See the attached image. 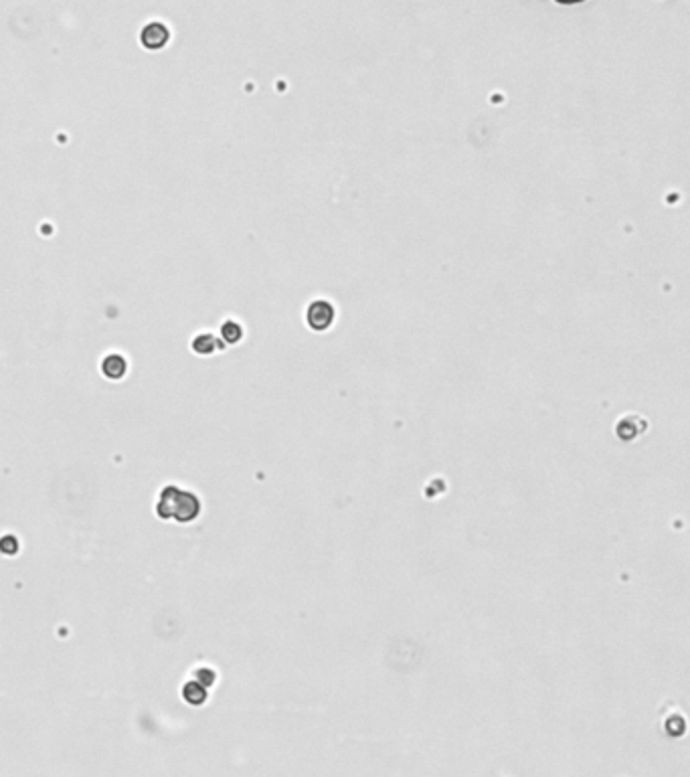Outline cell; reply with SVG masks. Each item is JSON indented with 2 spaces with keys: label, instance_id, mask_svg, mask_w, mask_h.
Segmentation results:
<instances>
[{
  "label": "cell",
  "instance_id": "cell-1",
  "mask_svg": "<svg viewBox=\"0 0 690 777\" xmlns=\"http://www.w3.org/2000/svg\"><path fill=\"white\" fill-rule=\"evenodd\" d=\"M156 515L162 520L193 522L201 515V498L186 488L169 484L158 496Z\"/></svg>",
  "mask_w": 690,
  "mask_h": 777
},
{
  "label": "cell",
  "instance_id": "cell-2",
  "mask_svg": "<svg viewBox=\"0 0 690 777\" xmlns=\"http://www.w3.org/2000/svg\"><path fill=\"white\" fill-rule=\"evenodd\" d=\"M336 320V308L328 300H314L306 308V322L312 330L324 332L328 330Z\"/></svg>",
  "mask_w": 690,
  "mask_h": 777
},
{
  "label": "cell",
  "instance_id": "cell-3",
  "mask_svg": "<svg viewBox=\"0 0 690 777\" xmlns=\"http://www.w3.org/2000/svg\"><path fill=\"white\" fill-rule=\"evenodd\" d=\"M648 423L644 417H638V415H628V417H621L615 433L621 441H634L640 433L646 432Z\"/></svg>",
  "mask_w": 690,
  "mask_h": 777
},
{
  "label": "cell",
  "instance_id": "cell-4",
  "mask_svg": "<svg viewBox=\"0 0 690 777\" xmlns=\"http://www.w3.org/2000/svg\"><path fill=\"white\" fill-rule=\"evenodd\" d=\"M169 43V29L162 23H152L142 31V45L150 51H158Z\"/></svg>",
  "mask_w": 690,
  "mask_h": 777
},
{
  "label": "cell",
  "instance_id": "cell-5",
  "mask_svg": "<svg viewBox=\"0 0 690 777\" xmlns=\"http://www.w3.org/2000/svg\"><path fill=\"white\" fill-rule=\"evenodd\" d=\"M101 371L108 379H122L128 371V362L122 354H108L101 362Z\"/></svg>",
  "mask_w": 690,
  "mask_h": 777
},
{
  "label": "cell",
  "instance_id": "cell-6",
  "mask_svg": "<svg viewBox=\"0 0 690 777\" xmlns=\"http://www.w3.org/2000/svg\"><path fill=\"white\" fill-rule=\"evenodd\" d=\"M221 336H223L225 343H229V345H237V343H241V338H243V328H241L239 322H235V320H227V322L221 326Z\"/></svg>",
  "mask_w": 690,
  "mask_h": 777
},
{
  "label": "cell",
  "instance_id": "cell-7",
  "mask_svg": "<svg viewBox=\"0 0 690 777\" xmlns=\"http://www.w3.org/2000/svg\"><path fill=\"white\" fill-rule=\"evenodd\" d=\"M182 696H184V700H188L190 704H203L205 700H207V689L205 687H201V682H188V684H184V689H182Z\"/></svg>",
  "mask_w": 690,
  "mask_h": 777
},
{
  "label": "cell",
  "instance_id": "cell-8",
  "mask_svg": "<svg viewBox=\"0 0 690 777\" xmlns=\"http://www.w3.org/2000/svg\"><path fill=\"white\" fill-rule=\"evenodd\" d=\"M217 348V338L215 336H211V334H199L195 341H193V350L197 352V354H201V356H209V354H213Z\"/></svg>",
  "mask_w": 690,
  "mask_h": 777
}]
</instances>
